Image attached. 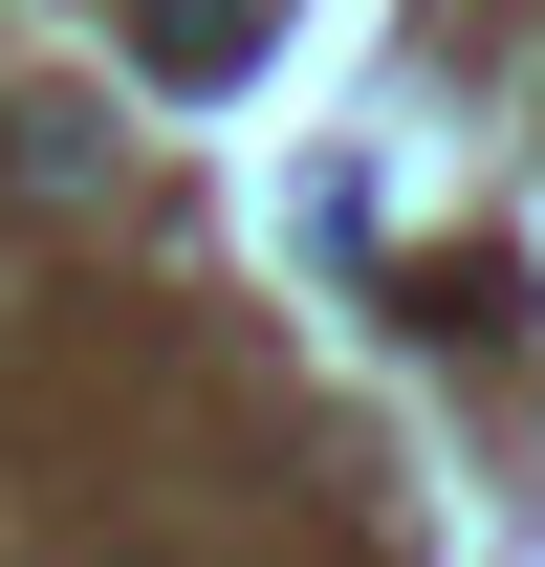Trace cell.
Wrapping results in <instances>:
<instances>
[{
	"instance_id": "6da1fadb",
	"label": "cell",
	"mask_w": 545,
	"mask_h": 567,
	"mask_svg": "<svg viewBox=\"0 0 545 567\" xmlns=\"http://www.w3.org/2000/svg\"><path fill=\"white\" fill-rule=\"evenodd\" d=\"M0 175H22V197H88L110 132H88V110H0Z\"/></svg>"
},
{
	"instance_id": "7a4b0ae2",
	"label": "cell",
	"mask_w": 545,
	"mask_h": 567,
	"mask_svg": "<svg viewBox=\"0 0 545 567\" xmlns=\"http://www.w3.org/2000/svg\"><path fill=\"white\" fill-rule=\"evenodd\" d=\"M240 44H263V0H153V66H175V87H218Z\"/></svg>"
}]
</instances>
